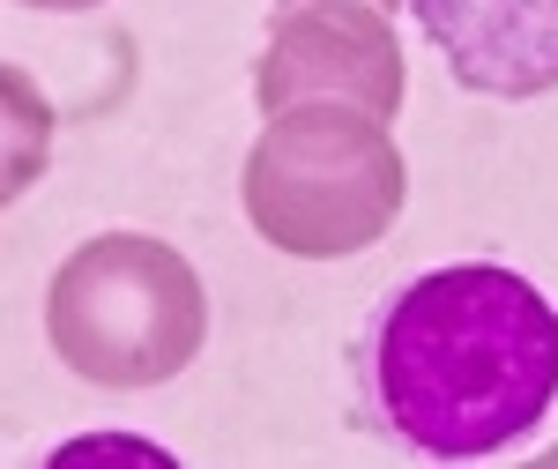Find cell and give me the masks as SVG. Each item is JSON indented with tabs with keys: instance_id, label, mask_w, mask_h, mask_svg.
<instances>
[{
	"instance_id": "6da1fadb",
	"label": "cell",
	"mask_w": 558,
	"mask_h": 469,
	"mask_svg": "<svg viewBox=\"0 0 558 469\" xmlns=\"http://www.w3.org/2000/svg\"><path fill=\"white\" fill-rule=\"evenodd\" d=\"M373 395L417 455H499L558 402V305L499 261L432 268L373 328Z\"/></svg>"
},
{
	"instance_id": "7a4b0ae2",
	"label": "cell",
	"mask_w": 558,
	"mask_h": 469,
	"mask_svg": "<svg viewBox=\"0 0 558 469\" xmlns=\"http://www.w3.org/2000/svg\"><path fill=\"white\" fill-rule=\"evenodd\" d=\"M239 194L276 254L343 261L380 246V231L402 216L410 171L387 120L357 105H291L260 128Z\"/></svg>"
},
{
	"instance_id": "3957f363",
	"label": "cell",
	"mask_w": 558,
	"mask_h": 469,
	"mask_svg": "<svg viewBox=\"0 0 558 469\" xmlns=\"http://www.w3.org/2000/svg\"><path fill=\"white\" fill-rule=\"evenodd\" d=\"M45 336L97 387H165L209 336V299L179 246L149 231H105L60 261Z\"/></svg>"
},
{
	"instance_id": "277c9868",
	"label": "cell",
	"mask_w": 558,
	"mask_h": 469,
	"mask_svg": "<svg viewBox=\"0 0 558 469\" xmlns=\"http://www.w3.org/2000/svg\"><path fill=\"white\" fill-rule=\"evenodd\" d=\"M254 105L276 120L291 105H357L373 120L402 112V38L365 0H305L276 15L254 68Z\"/></svg>"
},
{
	"instance_id": "5b68a950",
	"label": "cell",
	"mask_w": 558,
	"mask_h": 469,
	"mask_svg": "<svg viewBox=\"0 0 558 469\" xmlns=\"http://www.w3.org/2000/svg\"><path fill=\"white\" fill-rule=\"evenodd\" d=\"M454 83L484 97L558 89V0H410Z\"/></svg>"
},
{
	"instance_id": "8992f818",
	"label": "cell",
	"mask_w": 558,
	"mask_h": 469,
	"mask_svg": "<svg viewBox=\"0 0 558 469\" xmlns=\"http://www.w3.org/2000/svg\"><path fill=\"white\" fill-rule=\"evenodd\" d=\"M15 8H45V15H75V8H105V0H15Z\"/></svg>"
},
{
	"instance_id": "52a82bcc",
	"label": "cell",
	"mask_w": 558,
	"mask_h": 469,
	"mask_svg": "<svg viewBox=\"0 0 558 469\" xmlns=\"http://www.w3.org/2000/svg\"><path fill=\"white\" fill-rule=\"evenodd\" d=\"M283 8H305V0H276V15H283ZM365 8H380V15H387V8H402V0H365Z\"/></svg>"
}]
</instances>
